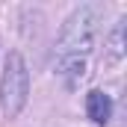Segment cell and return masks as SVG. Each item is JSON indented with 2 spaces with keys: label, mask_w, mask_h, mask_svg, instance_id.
Masks as SVG:
<instances>
[{
  "label": "cell",
  "mask_w": 127,
  "mask_h": 127,
  "mask_svg": "<svg viewBox=\"0 0 127 127\" xmlns=\"http://www.w3.org/2000/svg\"><path fill=\"white\" fill-rule=\"evenodd\" d=\"M100 6L97 3H83L80 9H74L62 24V32L56 38V59H86V53L92 50L100 24Z\"/></svg>",
  "instance_id": "cell-1"
},
{
  "label": "cell",
  "mask_w": 127,
  "mask_h": 127,
  "mask_svg": "<svg viewBox=\"0 0 127 127\" xmlns=\"http://www.w3.org/2000/svg\"><path fill=\"white\" fill-rule=\"evenodd\" d=\"M30 95V71L27 62L18 50H12L3 65V77H0V109L6 118H18L21 109L27 106Z\"/></svg>",
  "instance_id": "cell-2"
},
{
  "label": "cell",
  "mask_w": 127,
  "mask_h": 127,
  "mask_svg": "<svg viewBox=\"0 0 127 127\" xmlns=\"http://www.w3.org/2000/svg\"><path fill=\"white\" fill-rule=\"evenodd\" d=\"M86 112H89V118H92L95 124H106L109 115H112V100H109V95L92 89V92L86 95Z\"/></svg>",
  "instance_id": "cell-3"
},
{
  "label": "cell",
  "mask_w": 127,
  "mask_h": 127,
  "mask_svg": "<svg viewBox=\"0 0 127 127\" xmlns=\"http://www.w3.org/2000/svg\"><path fill=\"white\" fill-rule=\"evenodd\" d=\"M56 74L65 77L68 83H74L86 74V59H56Z\"/></svg>",
  "instance_id": "cell-4"
},
{
  "label": "cell",
  "mask_w": 127,
  "mask_h": 127,
  "mask_svg": "<svg viewBox=\"0 0 127 127\" xmlns=\"http://www.w3.org/2000/svg\"><path fill=\"white\" fill-rule=\"evenodd\" d=\"M109 62H115V59H121L124 56V21H118V27L112 30V35H109Z\"/></svg>",
  "instance_id": "cell-5"
}]
</instances>
